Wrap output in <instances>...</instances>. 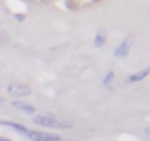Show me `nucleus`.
<instances>
[{"label": "nucleus", "instance_id": "f257e3e1", "mask_svg": "<svg viewBox=\"0 0 150 141\" xmlns=\"http://www.w3.org/2000/svg\"><path fill=\"white\" fill-rule=\"evenodd\" d=\"M33 122H34L35 125L47 126V128H54V129H69V128L74 126V123H72L71 121L56 118L54 115H50V113L35 115V116L33 118Z\"/></svg>", "mask_w": 150, "mask_h": 141}, {"label": "nucleus", "instance_id": "f03ea898", "mask_svg": "<svg viewBox=\"0 0 150 141\" xmlns=\"http://www.w3.org/2000/svg\"><path fill=\"white\" fill-rule=\"evenodd\" d=\"M31 141H60L62 137L54 132H46V131H37V129H28L27 135Z\"/></svg>", "mask_w": 150, "mask_h": 141}, {"label": "nucleus", "instance_id": "7ed1b4c3", "mask_svg": "<svg viewBox=\"0 0 150 141\" xmlns=\"http://www.w3.org/2000/svg\"><path fill=\"white\" fill-rule=\"evenodd\" d=\"M132 44H134V37H132V35L125 37L124 41L115 49L113 54H115L116 57H127V56L129 54L131 49H132Z\"/></svg>", "mask_w": 150, "mask_h": 141}, {"label": "nucleus", "instance_id": "20e7f679", "mask_svg": "<svg viewBox=\"0 0 150 141\" xmlns=\"http://www.w3.org/2000/svg\"><path fill=\"white\" fill-rule=\"evenodd\" d=\"M8 94L12 97H27L31 94V88L27 84H11L8 87Z\"/></svg>", "mask_w": 150, "mask_h": 141}, {"label": "nucleus", "instance_id": "39448f33", "mask_svg": "<svg viewBox=\"0 0 150 141\" xmlns=\"http://www.w3.org/2000/svg\"><path fill=\"white\" fill-rule=\"evenodd\" d=\"M149 75H150V66H146V68H143V69L137 70V72L131 74V75H129V77L127 78V82H128V84L140 82V81L146 80V78H147Z\"/></svg>", "mask_w": 150, "mask_h": 141}, {"label": "nucleus", "instance_id": "423d86ee", "mask_svg": "<svg viewBox=\"0 0 150 141\" xmlns=\"http://www.w3.org/2000/svg\"><path fill=\"white\" fill-rule=\"evenodd\" d=\"M0 123L5 125V126L12 128L13 131H16V132H18V134H21V135H27V132H28V128H27L25 125H21V123L13 122V121H5V119H2V121H0Z\"/></svg>", "mask_w": 150, "mask_h": 141}, {"label": "nucleus", "instance_id": "0eeeda50", "mask_svg": "<svg viewBox=\"0 0 150 141\" xmlns=\"http://www.w3.org/2000/svg\"><path fill=\"white\" fill-rule=\"evenodd\" d=\"M12 106H13L15 109L24 112L25 115H34V113H35V107L31 106L30 103H24V102H18V100H15V102H12Z\"/></svg>", "mask_w": 150, "mask_h": 141}, {"label": "nucleus", "instance_id": "6e6552de", "mask_svg": "<svg viewBox=\"0 0 150 141\" xmlns=\"http://www.w3.org/2000/svg\"><path fill=\"white\" fill-rule=\"evenodd\" d=\"M106 43V32L105 31H99L94 37V46L96 47H102Z\"/></svg>", "mask_w": 150, "mask_h": 141}, {"label": "nucleus", "instance_id": "1a4fd4ad", "mask_svg": "<svg viewBox=\"0 0 150 141\" xmlns=\"http://www.w3.org/2000/svg\"><path fill=\"white\" fill-rule=\"evenodd\" d=\"M113 78H115V74L112 72V70H110V72H108V74H106V77H105V80H103V85L109 87V85L112 84Z\"/></svg>", "mask_w": 150, "mask_h": 141}, {"label": "nucleus", "instance_id": "9d476101", "mask_svg": "<svg viewBox=\"0 0 150 141\" xmlns=\"http://www.w3.org/2000/svg\"><path fill=\"white\" fill-rule=\"evenodd\" d=\"M0 141H12V140H9V138H6V137H2V135H0Z\"/></svg>", "mask_w": 150, "mask_h": 141}, {"label": "nucleus", "instance_id": "9b49d317", "mask_svg": "<svg viewBox=\"0 0 150 141\" xmlns=\"http://www.w3.org/2000/svg\"><path fill=\"white\" fill-rule=\"evenodd\" d=\"M16 19H18V21H22V19H24V16H21V15H16Z\"/></svg>", "mask_w": 150, "mask_h": 141}]
</instances>
